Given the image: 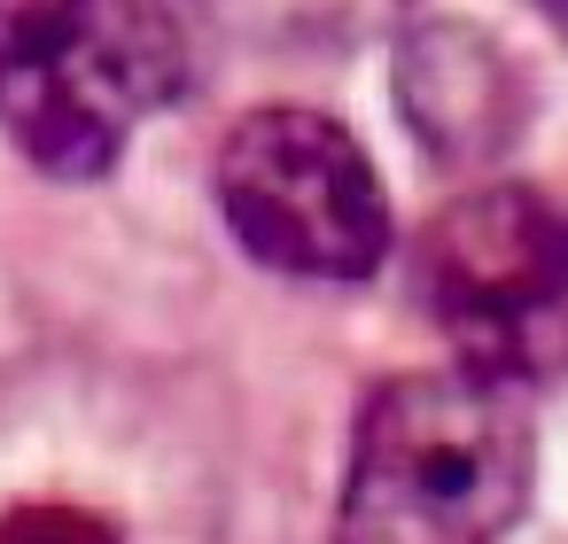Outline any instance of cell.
<instances>
[{
	"label": "cell",
	"instance_id": "cell-1",
	"mask_svg": "<svg viewBox=\"0 0 568 544\" xmlns=\"http://www.w3.org/2000/svg\"><path fill=\"white\" fill-rule=\"evenodd\" d=\"M529 497V420L483 366L397 373L366 397L335 544H498Z\"/></svg>",
	"mask_w": 568,
	"mask_h": 544
},
{
	"label": "cell",
	"instance_id": "cell-2",
	"mask_svg": "<svg viewBox=\"0 0 568 544\" xmlns=\"http://www.w3.org/2000/svg\"><path fill=\"white\" fill-rule=\"evenodd\" d=\"M180 86V24L156 0H0V125L55 172H110Z\"/></svg>",
	"mask_w": 568,
	"mask_h": 544
},
{
	"label": "cell",
	"instance_id": "cell-3",
	"mask_svg": "<svg viewBox=\"0 0 568 544\" xmlns=\"http://www.w3.org/2000/svg\"><path fill=\"white\" fill-rule=\"evenodd\" d=\"M428 319L467 366L529 381L568 366V203L545 187H475L420 234Z\"/></svg>",
	"mask_w": 568,
	"mask_h": 544
},
{
	"label": "cell",
	"instance_id": "cell-4",
	"mask_svg": "<svg viewBox=\"0 0 568 544\" xmlns=\"http://www.w3.org/2000/svg\"><path fill=\"white\" fill-rule=\"evenodd\" d=\"M234 242L288 280H366L389 249V195L366 148L320 110H257L219 148Z\"/></svg>",
	"mask_w": 568,
	"mask_h": 544
},
{
	"label": "cell",
	"instance_id": "cell-5",
	"mask_svg": "<svg viewBox=\"0 0 568 544\" xmlns=\"http://www.w3.org/2000/svg\"><path fill=\"white\" fill-rule=\"evenodd\" d=\"M397 86L420 141L459 164L498 156V141H514V71L475 24H420L397 55Z\"/></svg>",
	"mask_w": 568,
	"mask_h": 544
},
{
	"label": "cell",
	"instance_id": "cell-6",
	"mask_svg": "<svg viewBox=\"0 0 568 544\" xmlns=\"http://www.w3.org/2000/svg\"><path fill=\"white\" fill-rule=\"evenodd\" d=\"M0 544H118V528L87 505H17L0 521Z\"/></svg>",
	"mask_w": 568,
	"mask_h": 544
},
{
	"label": "cell",
	"instance_id": "cell-7",
	"mask_svg": "<svg viewBox=\"0 0 568 544\" xmlns=\"http://www.w3.org/2000/svg\"><path fill=\"white\" fill-rule=\"evenodd\" d=\"M545 17H552V24H560V32H568V0H545Z\"/></svg>",
	"mask_w": 568,
	"mask_h": 544
}]
</instances>
